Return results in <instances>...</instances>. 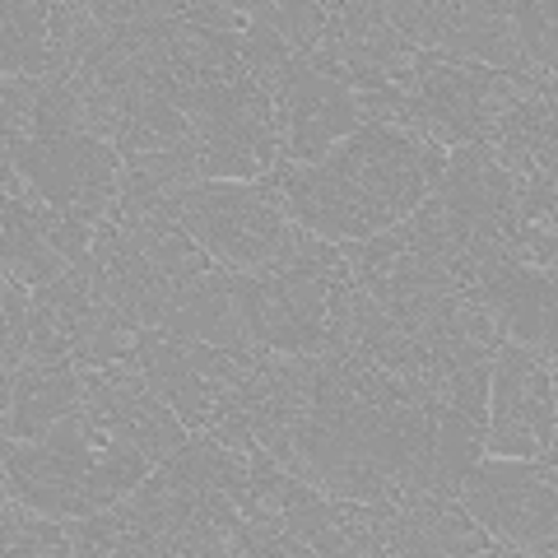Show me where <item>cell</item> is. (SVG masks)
<instances>
[{"label": "cell", "mask_w": 558, "mask_h": 558, "mask_svg": "<svg viewBox=\"0 0 558 558\" xmlns=\"http://www.w3.org/2000/svg\"><path fill=\"white\" fill-rule=\"evenodd\" d=\"M275 126H279V145H284V163L317 168L349 135L363 131V121H359L349 84L317 75V70H307L299 61L284 89V102L275 108Z\"/></svg>", "instance_id": "52a82bcc"}, {"label": "cell", "mask_w": 558, "mask_h": 558, "mask_svg": "<svg viewBox=\"0 0 558 558\" xmlns=\"http://www.w3.org/2000/svg\"><path fill=\"white\" fill-rule=\"evenodd\" d=\"M484 457L554 461V359L502 344L488 381Z\"/></svg>", "instance_id": "277c9868"}, {"label": "cell", "mask_w": 558, "mask_h": 558, "mask_svg": "<svg viewBox=\"0 0 558 558\" xmlns=\"http://www.w3.org/2000/svg\"><path fill=\"white\" fill-rule=\"evenodd\" d=\"M0 545L5 554H38V558H70L65 521L24 508L20 498H5L0 508Z\"/></svg>", "instance_id": "7c38bea8"}, {"label": "cell", "mask_w": 558, "mask_h": 558, "mask_svg": "<svg viewBox=\"0 0 558 558\" xmlns=\"http://www.w3.org/2000/svg\"><path fill=\"white\" fill-rule=\"evenodd\" d=\"M0 70L5 80H61L65 61L57 57L51 43V24H47V5L43 0H10L0 10Z\"/></svg>", "instance_id": "30bf717a"}, {"label": "cell", "mask_w": 558, "mask_h": 558, "mask_svg": "<svg viewBox=\"0 0 558 558\" xmlns=\"http://www.w3.org/2000/svg\"><path fill=\"white\" fill-rule=\"evenodd\" d=\"M247 20L266 24L279 43H284L293 57H303V51H312V43L322 38L326 28V5H312V0H247Z\"/></svg>", "instance_id": "4fadbf2b"}, {"label": "cell", "mask_w": 558, "mask_h": 558, "mask_svg": "<svg viewBox=\"0 0 558 558\" xmlns=\"http://www.w3.org/2000/svg\"><path fill=\"white\" fill-rule=\"evenodd\" d=\"M178 229L201 242L209 260L238 275L275 270L284 242V201L270 182H196L172 191Z\"/></svg>", "instance_id": "6da1fadb"}, {"label": "cell", "mask_w": 558, "mask_h": 558, "mask_svg": "<svg viewBox=\"0 0 558 558\" xmlns=\"http://www.w3.org/2000/svg\"><path fill=\"white\" fill-rule=\"evenodd\" d=\"M457 502L494 539V554H554V461L480 457L461 475Z\"/></svg>", "instance_id": "7a4b0ae2"}, {"label": "cell", "mask_w": 558, "mask_h": 558, "mask_svg": "<svg viewBox=\"0 0 558 558\" xmlns=\"http://www.w3.org/2000/svg\"><path fill=\"white\" fill-rule=\"evenodd\" d=\"M140 336H145V330H140L131 317H102L89 330V340L75 349V359L89 363V368H108V363H135Z\"/></svg>", "instance_id": "9a60e30c"}, {"label": "cell", "mask_w": 558, "mask_h": 558, "mask_svg": "<svg viewBox=\"0 0 558 558\" xmlns=\"http://www.w3.org/2000/svg\"><path fill=\"white\" fill-rule=\"evenodd\" d=\"M512 20H517V38L535 70V80H554V5L549 0H526V5L517 0Z\"/></svg>", "instance_id": "5bb4252c"}, {"label": "cell", "mask_w": 558, "mask_h": 558, "mask_svg": "<svg viewBox=\"0 0 558 558\" xmlns=\"http://www.w3.org/2000/svg\"><path fill=\"white\" fill-rule=\"evenodd\" d=\"M5 163L20 168L47 205L75 209V215H89V219H117L121 154L108 140H94V135L5 140Z\"/></svg>", "instance_id": "3957f363"}, {"label": "cell", "mask_w": 558, "mask_h": 558, "mask_svg": "<svg viewBox=\"0 0 558 558\" xmlns=\"http://www.w3.org/2000/svg\"><path fill=\"white\" fill-rule=\"evenodd\" d=\"M326 168L354 191L359 215L373 233L391 229V223L410 219L418 205L428 201L424 182V145H414L405 135L363 126L330 154Z\"/></svg>", "instance_id": "5b68a950"}, {"label": "cell", "mask_w": 558, "mask_h": 558, "mask_svg": "<svg viewBox=\"0 0 558 558\" xmlns=\"http://www.w3.org/2000/svg\"><path fill=\"white\" fill-rule=\"evenodd\" d=\"M159 336L182 344H215L233 354H260L256 340V279L209 266L196 279H182L168 303Z\"/></svg>", "instance_id": "8992f818"}, {"label": "cell", "mask_w": 558, "mask_h": 558, "mask_svg": "<svg viewBox=\"0 0 558 558\" xmlns=\"http://www.w3.org/2000/svg\"><path fill=\"white\" fill-rule=\"evenodd\" d=\"M484 289L498 303L502 317V344L531 349L539 359H554V270H521L508 266Z\"/></svg>", "instance_id": "9c48e42d"}, {"label": "cell", "mask_w": 558, "mask_h": 558, "mask_svg": "<svg viewBox=\"0 0 558 558\" xmlns=\"http://www.w3.org/2000/svg\"><path fill=\"white\" fill-rule=\"evenodd\" d=\"M140 377H145V387L163 400V405L182 418V424L191 433H205V428H215L223 414H229V400L215 396L205 387V381L196 377V368H191V359H186V349L178 340H168L159 336V330H145L140 336Z\"/></svg>", "instance_id": "ba28073f"}, {"label": "cell", "mask_w": 558, "mask_h": 558, "mask_svg": "<svg viewBox=\"0 0 558 558\" xmlns=\"http://www.w3.org/2000/svg\"><path fill=\"white\" fill-rule=\"evenodd\" d=\"M480 457H484V428H475L457 410L433 405V484H428V494L457 498L461 475Z\"/></svg>", "instance_id": "8fae6325"}]
</instances>
